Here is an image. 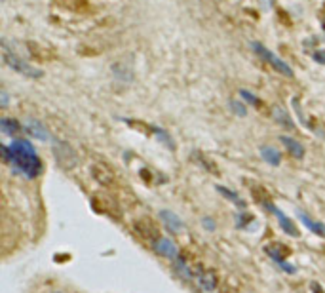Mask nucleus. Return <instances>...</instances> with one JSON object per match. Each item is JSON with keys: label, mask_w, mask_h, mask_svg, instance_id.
<instances>
[{"label": "nucleus", "mask_w": 325, "mask_h": 293, "mask_svg": "<svg viewBox=\"0 0 325 293\" xmlns=\"http://www.w3.org/2000/svg\"><path fill=\"white\" fill-rule=\"evenodd\" d=\"M23 128H25V132H27V134L33 135V137H36V139H40V141H51V135L48 134V130L38 122V120H35V118L27 120Z\"/></svg>", "instance_id": "obj_10"}, {"label": "nucleus", "mask_w": 325, "mask_h": 293, "mask_svg": "<svg viewBox=\"0 0 325 293\" xmlns=\"http://www.w3.org/2000/svg\"><path fill=\"white\" fill-rule=\"evenodd\" d=\"M133 231L137 232L143 240L156 242L158 238H160V229H158V225L152 219H148V217H141V219L135 221V223H133Z\"/></svg>", "instance_id": "obj_5"}, {"label": "nucleus", "mask_w": 325, "mask_h": 293, "mask_svg": "<svg viewBox=\"0 0 325 293\" xmlns=\"http://www.w3.org/2000/svg\"><path fill=\"white\" fill-rule=\"evenodd\" d=\"M0 96H2V109H6L8 107V94H6V90H2Z\"/></svg>", "instance_id": "obj_29"}, {"label": "nucleus", "mask_w": 325, "mask_h": 293, "mask_svg": "<svg viewBox=\"0 0 325 293\" xmlns=\"http://www.w3.org/2000/svg\"><path fill=\"white\" fill-rule=\"evenodd\" d=\"M152 247H154V251L160 253L162 257H168L171 261H177L179 259V247L177 244L168 238V236H160L156 242H152Z\"/></svg>", "instance_id": "obj_6"}, {"label": "nucleus", "mask_w": 325, "mask_h": 293, "mask_svg": "<svg viewBox=\"0 0 325 293\" xmlns=\"http://www.w3.org/2000/svg\"><path fill=\"white\" fill-rule=\"evenodd\" d=\"M158 215H160L162 223L168 227L169 232L177 234V232H181L183 229H185V223H183V219H181L177 213H173V211H169V209H162Z\"/></svg>", "instance_id": "obj_8"}, {"label": "nucleus", "mask_w": 325, "mask_h": 293, "mask_svg": "<svg viewBox=\"0 0 325 293\" xmlns=\"http://www.w3.org/2000/svg\"><path fill=\"white\" fill-rule=\"evenodd\" d=\"M198 282L205 292H215L217 290V272L211 269H200L198 272Z\"/></svg>", "instance_id": "obj_13"}, {"label": "nucleus", "mask_w": 325, "mask_h": 293, "mask_svg": "<svg viewBox=\"0 0 325 293\" xmlns=\"http://www.w3.org/2000/svg\"><path fill=\"white\" fill-rule=\"evenodd\" d=\"M261 156L270 166H279V162H281V154H279V150L274 148V146H268V145L261 146Z\"/></svg>", "instance_id": "obj_15"}, {"label": "nucleus", "mask_w": 325, "mask_h": 293, "mask_svg": "<svg viewBox=\"0 0 325 293\" xmlns=\"http://www.w3.org/2000/svg\"><path fill=\"white\" fill-rule=\"evenodd\" d=\"M10 150H12L10 166L13 168L15 173H23L29 179H35L42 173V170H44L42 160L36 154L35 146L31 145L27 139H13Z\"/></svg>", "instance_id": "obj_1"}, {"label": "nucleus", "mask_w": 325, "mask_h": 293, "mask_svg": "<svg viewBox=\"0 0 325 293\" xmlns=\"http://www.w3.org/2000/svg\"><path fill=\"white\" fill-rule=\"evenodd\" d=\"M61 4L65 6V8H69V10H86L88 8V2L86 0H59Z\"/></svg>", "instance_id": "obj_23"}, {"label": "nucleus", "mask_w": 325, "mask_h": 293, "mask_svg": "<svg viewBox=\"0 0 325 293\" xmlns=\"http://www.w3.org/2000/svg\"><path fill=\"white\" fill-rule=\"evenodd\" d=\"M268 211L276 215V217H278V223H279V227H281V231L285 232V234H289V236H293V238H299V236H301V232H299V229L295 227V223H293V221L289 219L287 215H285V213H283L281 209L278 208V206H274V204H272V206L268 208Z\"/></svg>", "instance_id": "obj_7"}, {"label": "nucleus", "mask_w": 325, "mask_h": 293, "mask_svg": "<svg viewBox=\"0 0 325 293\" xmlns=\"http://www.w3.org/2000/svg\"><path fill=\"white\" fill-rule=\"evenodd\" d=\"M53 154H55V158L59 162V166H63L65 170H71L74 168L76 164H78V156H76V152H74V148H72L69 143H55L53 146Z\"/></svg>", "instance_id": "obj_4"}, {"label": "nucleus", "mask_w": 325, "mask_h": 293, "mask_svg": "<svg viewBox=\"0 0 325 293\" xmlns=\"http://www.w3.org/2000/svg\"><path fill=\"white\" fill-rule=\"evenodd\" d=\"M194 156H196V158H198V162H200V164H202V166H204L205 170L207 171H211V173H219V170H217V166L215 164H213V162H211V160H207L204 156V154H202V152H194Z\"/></svg>", "instance_id": "obj_25"}, {"label": "nucleus", "mask_w": 325, "mask_h": 293, "mask_svg": "<svg viewBox=\"0 0 325 293\" xmlns=\"http://www.w3.org/2000/svg\"><path fill=\"white\" fill-rule=\"evenodd\" d=\"M274 118H276V120L281 124V126L289 128V130H293V128H295V126H293V122H291V118H289V114L283 109H276V110H274Z\"/></svg>", "instance_id": "obj_21"}, {"label": "nucleus", "mask_w": 325, "mask_h": 293, "mask_svg": "<svg viewBox=\"0 0 325 293\" xmlns=\"http://www.w3.org/2000/svg\"><path fill=\"white\" fill-rule=\"evenodd\" d=\"M0 128H2V134L4 135H13L21 130V124L17 120H13V118H6L4 116V118H0Z\"/></svg>", "instance_id": "obj_17"}, {"label": "nucleus", "mask_w": 325, "mask_h": 293, "mask_svg": "<svg viewBox=\"0 0 325 293\" xmlns=\"http://www.w3.org/2000/svg\"><path fill=\"white\" fill-rule=\"evenodd\" d=\"M253 193V198L263 206L265 209H268L270 206H272V200H270V195L265 191V187H253L251 189Z\"/></svg>", "instance_id": "obj_16"}, {"label": "nucleus", "mask_w": 325, "mask_h": 293, "mask_svg": "<svg viewBox=\"0 0 325 293\" xmlns=\"http://www.w3.org/2000/svg\"><path fill=\"white\" fill-rule=\"evenodd\" d=\"M314 59L318 63H322V65H325V51H316L314 53Z\"/></svg>", "instance_id": "obj_27"}, {"label": "nucleus", "mask_w": 325, "mask_h": 293, "mask_svg": "<svg viewBox=\"0 0 325 293\" xmlns=\"http://www.w3.org/2000/svg\"><path fill=\"white\" fill-rule=\"evenodd\" d=\"M217 191H219L221 195L225 196L227 200H230V202H234V204H236L238 208H241V209L245 208V202H243V200H241L240 196L236 195L234 191H230V189H227V187H223V185H217Z\"/></svg>", "instance_id": "obj_18"}, {"label": "nucleus", "mask_w": 325, "mask_h": 293, "mask_svg": "<svg viewBox=\"0 0 325 293\" xmlns=\"http://www.w3.org/2000/svg\"><path fill=\"white\" fill-rule=\"evenodd\" d=\"M92 175H93V179L97 183H101L103 187H110L114 183V175H112V171L108 170L105 164H93L92 166Z\"/></svg>", "instance_id": "obj_9"}, {"label": "nucleus", "mask_w": 325, "mask_h": 293, "mask_svg": "<svg viewBox=\"0 0 325 293\" xmlns=\"http://www.w3.org/2000/svg\"><path fill=\"white\" fill-rule=\"evenodd\" d=\"M312 292L314 293H325V290L322 288V286H320V284H316V282H314V284H312Z\"/></svg>", "instance_id": "obj_30"}, {"label": "nucleus", "mask_w": 325, "mask_h": 293, "mask_svg": "<svg viewBox=\"0 0 325 293\" xmlns=\"http://www.w3.org/2000/svg\"><path fill=\"white\" fill-rule=\"evenodd\" d=\"M240 98L243 99L245 103L253 105V107H259V105H261V99L257 98L253 92H249V90H240Z\"/></svg>", "instance_id": "obj_24"}, {"label": "nucleus", "mask_w": 325, "mask_h": 293, "mask_svg": "<svg viewBox=\"0 0 325 293\" xmlns=\"http://www.w3.org/2000/svg\"><path fill=\"white\" fill-rule=\"evenodd\" d=\"M2 49H4V63L10 67V69H13L15 73L23 74V76H29V78H40L42 76V71L40 69H35L33 65H29L27 61H23L19 55H15L13 51H10L8 49V46L6 44H2Z\"/></svg>", "instance_id": "obj_2"}, {"label": "nucleus", "mask_w": 325, "mask_h": 293, "mask_svg": "<svg viewBox=\"0 0 325 293\" xmlns=\"http://www.w3.org/2000/svg\"><path fill=\"white\" fill-rule=\"evenodd\" d=\"M279 141L285 145V148H287V152L291 156H295L297 160H301L302 156H304V146H302V143H299L297 139H293V137H289V135H281Z\"/></svg>", "instance_id": "obj_14"}, {"label": "nucleus", "mask_w": 325, "mask_h": 293, "mask_svg": "<svg viewBox=\"0 0 325 293\" xmlns=\"http://www.w3.org/2000/svg\"><path fill=\"white\" fill-rule=\"evenodd\" d=\"M152 134L156 135V137L160 139V141H162V143L169 145V148H171V150L175 148V143H173V139H171V135H169L168 132H164V130H160V128H154V126H152Z\"/></svg>", "instance_id": "obj_22"}, {"label": "nucleus", "mask_w": 325, "mask_h": 293, "mask_svg": "<svg viewBox=\"0 0 325 293\" xmlns=\"http://www.w3.org/2000/svg\"><path fill=\"white\" fill-rule=\"evenodd\" d=\"M229 107L230 110L236 114V116H247V109H245V105H243V101H238V99H230L229 101Z\"/></svg>", "instance_id": "obj_20"}, {"label": "nucleus", "mask_w": 325, "mask_h": 293, "mask_svg": "<svg viewBox=\"0 0 325 293\" xmlns=\"http://www.w3.org/2000/svg\"><path fill=\"white\" fill-rule=\"evenodd\" d=\"M297 215H299V219L302 221V225L308 229V231H312L314 234H318V236H322V238H325V225L324 223H320V221L312 219L308 213H304L302 209H299L297 211Z\"/></svg>", "instance_id": "obj_12"}, {"label": "nucleus", "mask_w": 325, "mask_h": 293, "mask_svg": "<svg viewBox=\"0 0 325 293\" xmlns=\"http://www.w3.org/2000/svg\"><path fill=\"white\" fill-rule=\"evenodd\" d=\"M247 221H253L251 215H249V213H245V215H243V213H240V215H238V229L245 227V225H247Z\"/></svg>", "instance_id": "obj_26"}, {"label": "nucleus", "mask_w": 325, "mask_h": 293, "mask_svg": "<svg viewBox=\"0 0 325 293\" xmlns=\"http://www.w3.org/2000/svg\"><path fill=\"white\" fill-rule=\"evenodd\" d=\"M204 227L207 231H215V221H211L209 217H205L204 219Z\"/></svg>", "instance_id": "obj_28"}, {"label": "nucleus", "mask_w": 325, "mask_h": 293, "mask_svg": "<svg viewBox=\"0 0 325 293\" xmlns=\"http://www.w3.org/2000/svg\"><path fill=\"white\" fill-rule=\"evenodd\" d=\"M251 48H253V51H255V53H257L261 59H265V61L268 63V65H270L274 71H278V73L283 74V76H289V78L293 76V69H291V67H289V65L283 61V59H279L276 53H274V51H270V49L266 48V46L259 44V42H253Z\"/></svg>", "instance_id": "obj_3"}, {"label": "nucleus", "mask_w": 325, "mask_h": 293, "mask_svg": "<svg viewBox=\"0 0 325 293\" xmlns=\"http://www.w3.org/2000/svg\"><path fill=\"white\" fill-rule=\"evenodd\" d=\"M265 251H266V255L270 257V259H274L278 265H281V263L285 261V257H287L289 253H291V249H289L287 245L278 244V242L265 245Z\"/></svg>", "instance_id": "obj_11"}, {"label": "nucleus", "mask_w": 325, "mask_h": 293, "mask_svg": "<svg viewBox=\"0 0 325 293\" xmlns=\"http://www.w3.org/2000/svg\"><path fill=\"white\" fill-rule=\"evenodd\" d=\"M27 48H29V51L35 55V59H40V61L51 59V55H48V49L42 48V46H40V44H36V42H29V44H27Z\"/></svg>", "instance_id": "obj_19"}]
</instances>
